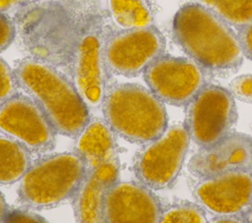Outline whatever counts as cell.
I'll use <instances>...</instances> for the list:
<instances>
[{
    "label": "cell",
    "instance_id": "20",
    "mask_svg": "<svg viewBox=\"0 0 252 223\" xmlns=\"http://www.w3.org/2000/svg\"><path fill=\"white\" fill-rule=\"evenodd\" d=\"M19 88L15 71L0 57V104L18 93Z\"/></svg>",
    "mask_w": 252,
    "mask_h": 223
},
{
    "label": "cell",
    "instance_id": "5",
    "mask_svg": "<svg viewBox=\"0 0 252 223\" xmlns=\"http://www.w3.org/2000/svg\"><path fill=\"white\" fill-rule=\"evenodd\" d=\"M184 126L190 140L200 148L217 143L237 122V108L231 91L223 86L207 84L185 106Z\"/></svg>",
    "mask_w": 252,
    "mask_h": 223
},
{
    "label": "cell",
    "instance_id": "25",
    "mask_svg": "<svg viewBox=\"0 0 252 223\" xmlns=\"http://www.w3.org/2000/svg\"><path fill=\"white\" fill-rule=\"evenodd\" d=\"M39 0H0V12L8 14L21 7Z\"/></svg>",
    "mask_w": 252,
    "mask_h": 223
},
{
    "label": "cell",
    "instance_id": "15",
    "mask_svg": "<svg viewBox=\"0 0 252 223\" xmlns=\"http://www.w3.org/2000/svg\"><path fill=\"white\" fill-rule=\"evenodd\" d=\"M74 152L83 160L87 170L118 158L116 134L101 118H90L76 137Z\"/></svg>",
    "mask_w": 252,
    "mask_h": 223
},
{
    "label": "cell",
    "instance_id": "7",
    "mask_svg": "<svg viewBox=\"0 0 252 223\" xmlns=\"http://www.w3.org/2000/svg\"><path fill=\"white\" fill-rule=\"evenodd\" d=\"M105 34L97 21L77 37L71 54V81L89 109L101 107L108 88L109 71L104 57Z\"/></svg>",
    "mask_w": 252,
    "mask_h": 223
},
{
    "label": "cell",
    "instance_id": "27",
    "mask_svg": "<svg viewBox=\"0 0 252 223\" xmlns=\"http://www.w3.org/2000/svg\"><path fill=\"white\" fill-rule=\"evenodd\" d=\"M9 206L2 195V193L0 192V222H4L5 218H6V215L9 211Z\"/></svg>",
    "mask_w": 252,
    "mask_h": 223
},
{
    "label": "cell",
    "instance_id": "22",
    "mask_svg": "<svg viewBox=\"0 0 252 223\" xmlns=\"http://www.w3.org/2000/svg\"><path fill=\"white\" fill-rule=\"evenodd\" d=\"M16 34L15 25L8 14L0 12V52L7 49Z\"/></svg>",
    "mask_w": 252,
    "mask_h": 223
},
{
    "label": "cell",
    "instance_id": "24",
    "mask_svg": "<svg viewBox=\"0 0 252 223\" xmlns=\"http://www.w3.org/2000/svg\"><path fill=\"white\" fill-rule=\"evenodd\" d=\"M237 36L243 55L252 61V23L238 29Z\"/></svg>",
    "mask_w": 252,
    "mask_h": 223
},
{
    "label": "cell",
    "instance_id": "9",
    "mask_svg": "<svg viewBox=\"0 0 252 223\" xmlns=\"http://www.w3.org/2000/svg\"><path fill=\"white\" fill-rule=\"evenodd\" d=\"M148 87L163 102L185 106L208 84V73L187 57L162 54L143 73Z\"/></svg>",
    "mask_w": 252,
    "mask_h": 223
},
{
    "label": "cell",
    "instance_id": "11",
    "mask_svg": "<svg viewBox=\"0 0 252 223\" xmlns=\"http://www.w3.org/2000/svg\"><path fill=\"white\" fill-rule=\"evenodd\" d=\"M192 194L196 202L212 216L240 215L245 218L252 203V170L197 179Z\"/></svg>",
    "mask_w": 252,
    "mask_h": 223
},
{
    "label": "cell",
    "instance_id": "12",
    "mask_svg": "<svg viewBox=\"0 0 252 223\" xmlns=\"http://www.w3.org/2000/svg\"><path fill=\"white\" fill-rule=\"evenodd\" d=\"M187 168L196 179L252 170V137L232 132L212 146L200 148L190 158Z\"/></svg>",
    "mask_w": 252,
    "mask_h": 223
},
{
    "label": "cell",
    "instance_id": "23",
    "mask_svg": "<svg viewBox=\"0 0 252 223\" xmlns=\"http://www.w3.org/2000/svg\"><path fill=\"white\" fill-rule=\"evenodd\" d=\"M43 222L42 216L29 209H11L6 215L4 222Z\"/></svg>",
    "mask_w": 252,
    "mask_h": 223
},
{
    "label": "cell",
    "instance_id": "2",
    "mask_svg": "<svg viewBox=\"0 0 252 223\" xmlns=\"http://www.w3.org/2000/svg\"><path fill=\"white\" fill-rule=\"evenodd\" d=\"M14 71L20 88L40 106L57 134L76 138L91 117L72 81L35 58L20 61Z\"/></svg>",
    "mask_w": 252,
    "mask_h": 223
},
{
    "label": "cell",
    "instance_id": "10",
    "mask_svg": "<svg viewBox=\"0 0 252 223\" xmlns=\"http://www.w3.org/2000/svg\"><path fill=\"white\" fill-rule=\"evenodd\" d=\"M0 133L35 153L51 150L57 134L40 106L19 92L0 104Z\"/></svg>",
    "mask_w": 252,
    "mask_h": 223
},
{
    "label": "cell",
    "instance_id": "17",
    "mask_svg": "<svg viewBox=\"0 0 252 223\" xmlns=\"http://www.w3.org/2000/svg\"><path fill=\"white\" fill-rule=\"evenodd\" d=\"M109 8L114 21L122 28L153 25L154 14L148 0H109Z\"/></svg>",
    "mask_w": 252,
    "mask_h": 223
},
{
    "label": "cell",
    "instance_id": "13",
    "mask_svg": "<svg viewBox=\"0 0 252 223\" xmlns=\"http://www.w3.org/2000/svg\"><path fill=\"white\" fill-rule=\"evenodd\" d=\"M162 204L152 189L138 182H116L107 192L103 222H159Z\"/></svg>",
    "mask_w": 252,
    "mask_h": 223
},
{
    "label": "cell",
    "instance_id": "18",
    "mask_svg": "<svg viewBox=\"0 0 252 223\" xmlns=\"http://www.w3.org/2000/svg\"><path fill=\"white\" fill-rule=\"evenodd\" d=\"M209 8L231 28L240 29L252 23V0H195Z\"/></svg>",
    "mask_w": 252,
    "mask_h": 223
},
{
    "label": "cell",
    "instance_id": "19",
    "mask_svg": "<svg viewBox=\"0 0 252 223\" xmlns=\"http://www.w3.org/2000/svg\"><path fill=\"white\" fill-rule=\"evenodd\" d=\"M161 223H205L206 211L198 202L178 200L162 205L159 218Z\"/></svg>",
    "mask_w": 252,
    "mask_h": 223
},
{
    "label": "cell",
    "instance_id": "1",
    "mask_svg": "<svg viewBox=\"0 0 252 223\" xmlns=\"http://www.w3.org/2000/svg\"><path fill=\"white\" fill-rule=\"evenodd\" d=\"M172 34L179 47L207 73H227L242 63L244 55L232 28L198 2L179 8Z\"/></svg>",
    "mask_w": 252,
    "mask_h": 223
},
{
    "label": "cell",
    "instance_id": "26",
    "mask_svg": "<svg viewBox=\"0 0 252 223\" xmlns=\"http://www.w3.org/2000/svg\"><path fill=\"white\" fill-rule=\"evenodd\" d=\"M210 222L214 223H243L246 222L245 218L240 215H216L213 216Z\"/></svg>",
    "mask_w": 252,
    "mask_h": 223
},
{
    "label": "cell",
    "instance_id": "14",
    "mask_svg": "<svg viewBox=\"0 0 252 223\" xmlns=\"http://www.w3.org/2000/svg\"><path fill=\"white\" fill-rule=\"evenodd\" d=\"M118 158L89 169L72 197L75 218L82 223L103 222L107 192L119 180Z\"/></svg>",
    "mask_w": 252,
    "mask_h": 223
},
{
    "label": "cell",
    "instance_id": "3",
    "mask_svg": "<svg viewBox=\"0 0 252 223\" xmlns=\"http://www.w3.org/2000/svg\"><path fill=\"white\" fill-rule=\"evenodd\" d=\"M100 108L114 133L133 143H148L167 129L164 103L149 87L138 84H110Z\"/></svg>",
    "mask_w": 252,
    "mask_h": 223
},
{
    "label": "cell",
    "instance_id": "16",
    "mask_svg": "<svg viewBox=\"0 0 252 223\" xmlns=\"http://www.w3.org/2000/svg\"><path fill=\"white\" fill-rule=\"evenodd\" d=\"M31 164V151L26 146L6 135H0L1 185L20 181Z\"/></svg>",
    "mask_w": 252,
    "mask_h": 223
},
{
    "label": "cell",
    "instance_id": "4",
    "mask_svg": "<svg viewBox=\"0 0 252 223\" xmlns=\"http://www.w3.org/2000/svg\"><path fill=\"white\" fill-rule=\"evenodd\" d=\"M87 168L76 152L52 153L31 164L20 180L18 195L27 208L49 209L72 199Z\"/></svg>",
    "mask_w": 252,
    "mask_h": 223
},
{
    "label": "cell",
    "instance_id": "8",
    "mask_svg": "<svg viewBox=\"0 0 252 223\" xmlns=\"http://www.w3.org/2000/svg\"><path fill=\"white\" fill-rule=\"evenodd\" d=\"M166 41L154 25L122 28L105 36L104 57L111 74L133 78L164 54Z\"/></svg>",
    "mask_w": 252,
    "mask_h": 223
},
{
    "label": "cell",
    "instance_id": "28",
    "mask_svg": "<svg viewBox=\"0 0 252 223\" xmlns=\"http://www.w3.org/2000/svg\"><path fill=\"white\" fill-rule=\"evenodd\" d=\"M245 219H246V222L252 223V203H251L248 211L245 214Z\"/></svg>",
    "mask_w": 252,
    "mask_h": 223
},
{
    "label": "cell",
    "instance_id": "21",
    "mask_svg": "<svg viewBox=\"0 0 252 223\" xmlns=\"http://www.w3.org/2000/svg\"><path fill=\"white\" fill-rule=\"evenodd\" d=\"M229 90L234 98L252 104V74L240 75L229 83Z\"/></svg>",
    "mask_w": 252,
    "mask_h": 223
},
{
    "label": "cell",
    "instance_id": "6",
    "mask_svg": "<svg viewBox=\"0 0 252 223\" xmlns=\"http://www.w3.org/2000/svg\"><path fill=\"white\" fill-rule=\"evenodd\" d=\"M189 143L184 124L167 127L160 137L137 152L133 171L138 181L153 191L171 187L182 169Z\"/></svg>",
    "mask_w": 252,
    "mask_h": 223
}]
</instances>
